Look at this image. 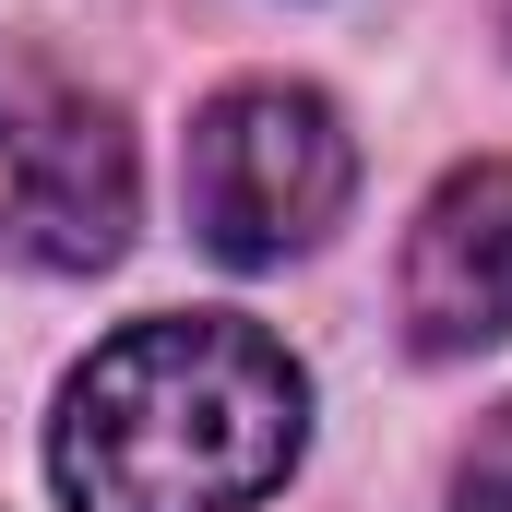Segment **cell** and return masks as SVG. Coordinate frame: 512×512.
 I'll return each mask as SVG.
<instances>
[{"instance_id":"obj_1","label":"cell","mask_w":512,"mask_h":512,"mask_svg":"<svg viewBox=\"0 0 512 512\" xmlns=\"http://www.w3.org/2000/svg\"><path fill=\"white\" fill-rule=\"evenodd\" d=\"M310 453V370L251 310L120 322L48 417V489L72 512H262Z\"/></svg>"},{"instance_id":"obj_2","label":"cell","mask_w":512,"mask_h":512,"mask_svg":"<svg viewBox=\"0 0 512 512\" xmlns=\"http://www.w3.org/2000/svg\"><path fill=\"white\" fill-rule=\"evenodd\" d=\"M179 203H191V239L227 274H274L346 227L358 131L322 84H286V72L215 84L191 108V143H179Z\"/></svg>"},{"instance_id":"obj_3","label":"cell","mask_w":512,"mask_h":512,"mask_svg":"<svg viewBox=\"0 0 512 512\" xmlns=\"http://www.w3.org/2000/svg\"><path fill=\"white\" fill-rule=\"evenodd\" d=\"M143 215V155L131 120L72 84V72H24L0 96V251L24 274H108Z\"/></svg>"},{"instance_id":"obj_4","label":"cell","mask_w":512,"mask_h":512,"mask_svg":"<svg viewBox=\"0 0 512 512\" xmlns=\"http://www.w3.org/2000/svg\"><path fill=\"white\" fill-rule=\"evenodd\" d=\"M393 310L417 358H489L512 334V155L441 167L393 262Z\"/></svg>"},{"instance_id":"obj_5","label":"cell","mask_w":512,"mask_h":512,"mask_svg":"<svg viewBox=\"0 0 512 512\" xmlns=\"http://www.w3.org/2000/svg\"><path fill=\"white\" fill-rule=\"evenodd\" d=\"M453 512H512V405H489L477 441L453 453Z\"/></svg>"}]
</instances>
